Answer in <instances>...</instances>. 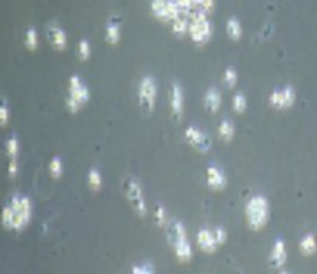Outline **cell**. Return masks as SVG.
Wrapping results in <instances>:
<instances>
[{"label": "cell", "mask_w": 317, "mask_h": 274, "mask_svg": "<svg viewBox=\"0 0 317 274\" xmlns=\"http://www.w3.org/2000/svg\"><path fill=\"white\" fill-rule=\"evenodd\" d=\"M33 217V204L28 197L16 195L2 210V224L5 229L24 230Z\"/></svg>", "instance_id": "obj_1"}, {"label": "cell", "mask_w": 317, "mask_h": 274, "mask_svg": "<svg viewBox=\"0 0 317 274\" xmlns=\"http://www.w3.org/2000/svg\"><path fill=\"white\" fill-rule=\"evenodd\" d=\"M269 203L263 197V195H254L246 203L244 207V215H246V223L252 230H260L267 224L269 220Z\"/></svg>", "instance_id": "obj_2"}, {"label": "cell", "mask_w": 317, "mask_h": 274, "mask_svg": "<svg viewBox=\"0 0 317 274\" xmlns=\"http://www.w3.org/2000/svg\"><path fill=\"white\" fill-rule=\"evenodd\" d=\"M168 240L170 245L173 246L174 256L180 263H187L193 257V249L191 243L188 242L187 230L180 221H173L168 226Z\"/></svg>", "instance_id": "obj_3"}, {"label": "cell", "mask_w": 317, "mask_h": 274, "mask_svg": "<svg viewBox=\"0 0 317 274\" xmlns=\"http://www.w3.org/2000/svg\"><path fill=\"white\" fill-rule=\"evenodd\" d=\"M90 100V91L87 85L79 78L78 75H72L69 78V89H67V98H65V108L76 114L87 101Z\"/></svg>", "instance_id": "obj_4"}, {"label": "cell", "mask_w": 317, "mask_h": 274, "mask_svg": "<svg viewBox=\"0 0 317 274\" xmlns=\"http://www.w3.org/2000/svg\"><path fill=\"white\" fill-rule=\"evenodd\" d=\"M212 34H213V28L209 14L202 11H194L190 16V28H188V36L191 41L197 46H204L212 39Z\"/></svg>", "instance_id": "obj_5"}, {"label": "cell", "mask_w": 317, "mask_h": 274, "mask_svg": "<svg viewBox=\"0 0 317 274\" xmlns=\"http://www.w3.org/2000/svg\"><path fill=\"white\" fill-rule=\"evenodd\" d=\"M125 197L131 207L140 215L145 217L148 214V204L145 198V192L142 184L135 178H126L125 181Z\"/></svg>", "instance_id": "obj_6"}, {"label": "cell", "mask_w": 317, "mask_h": 274, "mask_svg": "<svg viewBox=\"0 0 317 274\" xmlns=\"http://www.w3.org/2000/svg\"><path fill=\"white\" fill-rule=\"evenodd\" d=\"M157 100V83L152 76L145 75L139 83V103L145 111H152Z\"/></svg>", "instance_id": "obj_7"}, {"label": "cell", "mask_w": 317, "mask_h": 274, "mask_svg": "<svg viewBox=\"0 0 317 274\" xmlns=\"http://www.w3.org/2000/svg\"><path fill=\"white\" fill-rule=\"evenodd\" d=\"M296 103V91L291 86L283 89H275L269 94V104L277 111L289 109Z\"/></svg>", "instance_id": "obj_8"}, {"label": "cell", "mask_w": 317, "mask_h": 274, "mask_svg": "<svg viewBox=\"0 0 317 274\" xmlns=\"http://www.w3.org/2000/svg\"><path fill=\"white\" fill-rule=\"evenodd\" d=\"M185 139L187 142L199 153H207L212 146V140L207 133L199 130L197 127H188L185 130Z\"/></svg>", "instance_id": "obj_9"}, {"label": "cell", "mask_w": 317, "mask_h": 274, "mask_svg": "<svg viewBox=\"0 0 317 274\" xmlns=\"http://www.w3.org/2000/svg\"><path fill=\"white\" fill-rule=\"evenodd\" d=\"M286 259H288V251H286L285 242L282 239L275 240L272 245V249L269 252V257H267L269 266L274 269H282L286 263Z\"/></svg>", "instance_id": "obj_10"}, {"label": "cell", "mask_w": 317, "mask_h": 274, "mask_svg": "<svg viewBox=\"0 0 317 274\" xmlns=\"http://www.w3.org/2000/svg\"><path fill=\"white\" fill-rule=\"evenodd\" d=\"M196 243L199 246L201 251L207 252V254H212L218 249V242L215 239V234H213V229H209V227H202L197 230L196 234Z\"/></svg>", "instance_id": "obj_11"}, {"label": "cell", "mask_w": 317, "mask_h": 274, "mask_svg": "<svg viewBox=\"0 0 317 274\" xmlns=\"http://www.w3.org/2000/svg\"><path fill=\"white\" fill-rule=\"evenodd\" d=\"M47 37H49L50 44L58 52H61V50H64L67 47V34L62 30V27L58 25L56 22L49 24V27H47Z\"/></svg>", "instance_id": "obj_12"}, {"label": "cell", "mask_w": 317, "mask_h": 274, "mask_svg": "<svg viewBox=\"0 0 317 274\" xmlns=\"http://www.w3.org/2000/svg\"><path fill=\"white\" fill-rule=\"evenodd\" d=\"M206 182L212 190H222L227 185V178L218 165H209L206 170Z\"/></svg>", "instance_id": "obj_13"}, {"label": "cell", "mask_w": 317, "mask_h": 274, "mask_svg": "<svg viewBox=\"0 0 317 274\" xmlns=\"http://www.w3.org/2000/svg\"><path fill=\"white\" fill-rule=\"evenodd\" d=\"M170 106L171 112L176 119H182L184 109H185V98H184V91L179 85H173L171 92H170Z\"/></svg>", "instance_id": "obj_14"}, {"label": "cell", "mask_w": 317, "mask_h": 274, "mask_svg": "<svg viewBox=\"0 0 317 274\" xmlns=\"http://www.w3.org/2000/svg\"><path fill=\"white\" fill-rule=\"evenodd\" d=\"M151 13L155 19L171 24V8L170 0H151Z\"/></svg>", "instance_id": "obj_15"}, {"label": "cell", "mask_w": 317, "mask_h": 274, "mask_svg": "<svg viewBox=\"0 0 317 274\" xmlns=\"http://www.w3.org/2000/svg\"><path fill=\"white\" fill-rule=\"evenodd\" d=\"M204 106L209 112L215 114L222 106V95L216 88H209L204 94Z\"/></svg>", "instance_id": "obj_16"}, {"label": "cell", "mask_w": 317, "mask_h": 274, "mask_svg": "<svg viewBox=\"0 0 317 274\" xmlns=\"http://www.w3.org/2000/svg\"><path fill=\"white\" fill-rule=\"evenodd\" d=\"M120 37H122V28H120V24L115 19H110L106 25V41L107 44L110 46H115L120 43Z\"/></svg>", "instance_id": "obj_17"}, {"label": "cell", "mask_w": 317, "mask_h": 274, "mask_svg": "<svg viewBox=\"0 0 317 274\" xmlns=\"http://www.w3.org/2000/svg\"><path fill=\"white\" fill-rule=\"evenodd\" d=\"M225 31L232 41H240L243 37V27H241V22L236 17H230L225 22Z\"/></svg>", "instance_id": "obj_18"}, {"label": "cell", "mask_w": 317, "mask_h": 274, "mask_svg": "<svg viewBox=\"0 0 317 274\" xmlns=\"http://www.w3.org/2000/svg\"><path fill=\"white\" fill-rule=\"evenodd\" d=\"M218 136H219L221 140L230 142L235 137V125H233V122L229 120V119L221 120V123L218 125Z\"/></svg>", "instance_id": "obj_19"}, {"label": "cell", "mask_w": 317, "mask_h": 274, "mask_svg": "<svg viewBox=\"0 0 317 274\" xmlns=\"http://www.w3.org/2000/svg\"><path fill=\"white\" fill-rule=\"evenodd\" d=\"M188 28H190V17H187V16H179L177 19H174L171 22V31L179 37L187 36Z\"/></svg>", "instance_id": "obj_20"}, {"label": "cell", "mask_w": 317, "mask_h": 274, "mask_svg": "<svg viewBox=\"0 0 317 274\" xmlns=\"http://www.w3.org/2000/svg\"><path fill=\"white\" fill-rule=\"evenodd\" d=\"M299 249L303 256H312L317 251V242H315V237L312 236V234H308V236H305L300 240Z\"/></svg>", "instance_id": "obj_21"}, {"label": "cell", "mask_w": 317, "mask_h": 274, "mask_svg": "<svg viewBox=\"0 0 317 274\" xmlns=\"http://www.w3.org/2000/svg\"><path fill=\"white\" fill-rule=\"evenodd\" d=\"M39 46V36H37V31L36 28L30 27L27 31H25V47L30 50V52H34Z\"/></svg>", "instance_id": "obj_22"}, {"label": "cell", "mask_w": 317, "mask_h": 274, "mask_svg": "<svg viewBox=\"0 0 317 274\" xmlns=\"http://www.w3.org/2000/svg\"><path fill=\"white\" fill-rule=\"evenodd\" d=\"M232 108L235 112L238 114H243L246 109H247V98L243 92H236L233 95V100H232Z\"/></svg>", "instance_id": "obj_23"}, {"label": "cell", "mask_w": 317, "mask_h": 274, "mask_svg": "<svg viewBox=\"0 0 317 274\" xmlns=\"http://www.w3.org/2000/svg\"><path fill=\"white\" fill-rule=\"evenodd\" d=\"M76 55L81 61H87L92 55V47H90V43L87 39H81V41L78 43V47H76Z\"/></svg>", "instance_id": "obj_24"}, {"label": "cell", "mask_w": 317, "mask_h": 274, "mask_svg": "<svg viewBox=\"0 0 317 274\" xmlns=\"http://www.w3.org/2000/svg\"><path fill=\"white\" fill-rule=\"evenodd\" d=\"M87 184L92 190H100L101 184H103V178L98 168H90L87 173Z\"/></svg>", "instance_id": "obj_25"}, {"label": "cell", "mask_w": 317, "mask_h": 274, "mask_svg": "<svg viewBox=\"0 0 317 274\" xmlns=\"http://www.w3.org/2000/svg\"><path fill=\"white\" fill-rule=\"evenodd\" d=\"M62 170H64V165H62V161L61 158H58V156H55V158H52L50 164H49V172H50V176L53 179H59L61 175H62Z\"/></svg>", "instance_id": "obj_26"}, {"label": "cell", "mask_w": 317, "mask_h": 274, "mask_svg": "<svg viewBox=\"0 0 317 274\" xmlns=\"http://www.w3.org/2000/svg\"><path fill=\"white\" fill-rule=\"evenodd\" d=\"M7 146V154L10 156V159H17V156H19V151H20V143L17 140V137H10L5 143Z\"/></svg>", "instance_id": "obj_27"}, {"label": "cell", "mask_w": 317, "mask_h": 274, "mask_svg": "<svg viewBox=\"0 0 317 274\" xmlns=\"http://www.w3.org/2000/svg\"><path fill=\"white\" fill-rule=\"evenodd\" d=\"M224 85L229 89H233L238 85V72L235 70V67H227L224 70Z\"/></svg>", "instance_id": "obj_28"}, {"label": "cell", "mask_w": 317, "mask_h": 274, "mask_svg": "<svg viewBox=\"0 0 317 274\" xmlns=\"http://www.w3.org/2000/svg\"><path fill=\"white\" fill-rule=\"evenodd\" d=\"M196 11H202L206 14H210L215 8V0H193Z\"/></svg>", "instance_id": "obj_29"}, {"label": "cell", "mask_w": 317, "mask_h": 274, "mask_svg": "<svg viewBox=\"0 0 317 274\" xmlns=\"http://www.w3.org/2000/svg\"><path fill=\"white\" fill-rule=\"evenodd\" d=\"M154 220L158 226H167L168 224V217H167V210L164 206L157 204L154 207Z\"/></svg>", "instance_id": "obj_30"}, {"label": "cell", "mask_w": 317, "mask_h": 274, "mask_svg": "<svg viewBox=\"0 0 317 274\" xmlns=\"http://www.w3.org/2000/svg\"><path fill=\"white\" fill-rule=\"evenodd\" d=\"M154 271H155V268H154L151 263H148V262L134 265V266L131 268V272H132V274H152Z\"/></svg>", "instance_id": "obj_31"}, {"label": "cell", "mask_w": 317, "mask_h": 274, "mask_svg": "<svg viewBox=\"0 0 317 274\" xmlns=\"http://www.w3.org/2000/svg\"><path fill=\"white\" fill-rule=\"evenodd\" d=\"M213 234H215V239H216V242H218L219 246L227 242V230H225L224 227L216 226V227L213 229Z\"/></svg>", "instance_id": "obj_32"}, {"label": "cell", "mask_w": 317, "mask_h": 274, "mask_svg": "<svg viewBox=\"0 0 317 274\" xmlns=\"http://www.w3.org/2000/svg\"><path fill=\"white\" fill-rule=\"evenodd\" d=\"M8 122H10V109H8V106L4 103V104H0V125L7 127Z\"/></svg>", "instance_id": "obj_33"}, {"label": "cell", "mask_w": 317, "mask_h": 274, "mask_svg": "<svg viewBox=\"0 0 317 274\" xmlns=\"http://www.w3.org/2000/svg\"><path fill=\"white\" fill-rule=\"evenodd\" d=\"M17 173H19V162H17V159H10V162H8V175L11 178H14V176H17Z\"/></svg>", "instance_id": "obj_34"}]
</instances>
